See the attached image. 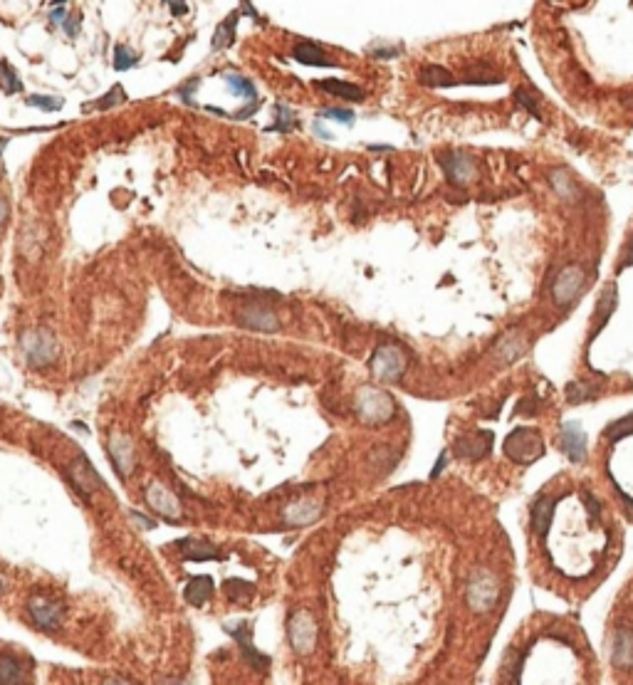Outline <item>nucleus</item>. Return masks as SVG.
Listing matches in <instances>:
<instances>
[{"label": "nucleus", "mask_w": 633, "mask_h": 685, "mask_svg": "<svg viewBox=\"0 0 633 685\" xmlns=\"http://www.w3.org/2000/svg\"><path fill=\"white\" fill-rule=\"evenodd\" d=\"M23 351H25V356H28L30 364H35V367H48V364L55 361V356H57V342H55V337L50 331L35 329L23 337Z\"/></svg>", "instance_id": "1"}, {"label": "nucleus", "mask_w": 633, "mask_h": 685, "mask_svg": "<svg viewBox=\"0 0 633 685\" xmlns=\"http://www.w3.org/2000/svg\"><path fill=\"white\" fill-rule=\"evenodd\" d=\"M28 614L32 616L35 626L42 628V631H55L62 624V616H65V608L59 606L57 601H50L45 597H32L28 601Z\"/></svg>", "instance_id": "2"}, {"label": "nucleus", "mask_w": 633, "mask_h": 685, "mask_svg": "<svg viewBox=\"0 0 633 685\" xmlns=\"http://www.w3.org/2000/svg\"><path fill=\"white\" fill-rule=\"evenodd\" d=\"M512 445H520V450H512V453H509L512 461H527V463L537 461L539 455H542V450H545V443H542L539 433L525 431V428H520V431H515L507 438L505 448H512Z\"/></svg>", "instance_id": "3"}, {"label": "nucleus", "mask_w": 633, "mask_h": 685, "mask_svg": "<svg viewBox=\"0 0 633 685\" xmlns=\"http://www.w3.org/2000/svg\"><path fill=\"white\" fill-rule=\"evenodd\" d=\"M440 166H443L445 176L450 178L453 186L468 184L470 178L475 176V164L470 161V156L460 154V151H448V154L440 156Z\"/></svg>", "instance_id": "4"}, {"label": "nucleus", "mask_w": 633, "mask_h": 685, "mask_svg": "<svg viewBox=\"0 0 633 685\" xmlns=\"http://www.w3.org/2000/svg\"><path fill=\"white\" fill-rule=\"evenodd\" d=\"M146 502L161 514V517H166V520L176 522L178 517H181V505H178V500L171 495V492L166 490L164 485H159V483L148 485L146 488Z\"/></svg>", "instance_id": "5"}, {"label": "nucleus", "mask_w": 633, "mask_h": 685, "mask_svg": "<svg viewBox=\"0 0 633 685\" xmlns=\"http://www.w3.org/2000/svg\"><path fill=\"white\" fill-rule=\"evenodd\" d=\"M178 552L184 554V559H193V561H203V559H218L220 550L215 544H211L208 539H198V537H186L181 542H176Z\"/></svg>", "instance_id": "6"}, {"label": "nucleus", "mask_w": 633, "mask_h": 685, "mask_svg": "<svg viewBox=\"0 0 633 685\" xmlns=\"http://www.w3.org/2000/svg\"><path fill=\"white\" fill-rule=\"evenodd\" d=\"M290 641L300 653L312 648L314 644V624L309 619V614H297L290 621Z\"/></svg>", "instance_id": "7"}, {"label": "nucleus", "mask_w": 633, "mask_h": 685, "mask_svg": "<svg viewBox=\"0 0 633 685\" xmlns=\"http://www.w3.org/2000/svg\"><path fill=\"white\" fill-rule=\"evenodd\" d=\"M581 282H584V275H581L579 267H567V270L559 272V278L554 280L556 302H569L572 300V297L579 292Z\"/></svg>", "instance_id": "8"}, {"label": "nucleus", "mask_w": 633, "mask_h": 685, "mask_svg": "<svg viewBox=\"0 0 633 685\" xmlns=\"http://www.w3.org/2000/svg\"><path fill=\"white\" fill-rule=\"evenodd\" d=\"M109 455H112V463L117 467V473L121 478H126V473L134 465V450H131V443L124 436H114L112 443H109Z\"/></svg>", "instance_id": "9"}, {"label": "nucleus", "mask_w": 633, "mask_h": 685, "mask_svg": "<svg viewBox=\"0 0 633 685\" xmlns=\"http://www.w3.org/2000/svg\"><path fill=\"white\" fill-rule=\"evenodd\" d=\"M292 55H295V59L297 62H302V65H314V67L334 65V62H329V57L324 55V50H322L317 42H309V40H297Z\"/></svg>", "instance_id": "10"}, {"label": "nucleus", "mask_w": 633, "mask_h": 685, "mask_svg": "<svg viewBox=\"0 0 633 685\" xmlns=\"http://www.w3.org/2000/svg\"><path fill=\"white\" fill-rule=\"evenodd\" d=\"M184 597L191 606H203L208 599L213 597V579L206 577V574H203V577H193V579L188 581V586L184 589Z\"/></svg>", "instance_id": "11"}, {"label": "nucleus", "mask_w": 633, "mask_h": 685, "mask_svg": "<svg viewBox=\"0 0 633 685\" xmlns=\"http://www.w3.org/2000/svg\"><path fill=\"white\" fill-rule=\"evenodd\" d=\"M584 445H586V441H584V433L579 431V425L569 423L567 428H564V438H562L564 453H567L572 461H581V458H584Z\"/></svg>", "instance_id": "12"}, {"label": "nucleus", "mask_w": 633, "mask_h": 685, "mask_svg": "<svg viewBox=\"0 0 633 685\" xmlns=\"http://www.w3.org/2000/svg\"><path fill=\"white\" fill-rule=\"evenodd\" d=\"M25 680V670L20 661L10 653H0V685H15Z\"/></svg>", "instance_id": "13"}, {"label": "nucleus", "mask_w": 633, "mask_h": 685, "mask_svg": "<svg viewBox=\"0 0 633 685\" xmlns=\"http://www.w3.org/2000/svg\"><path fill=\"white\" fill-rule=\"evenodd\" d=\"M240 322L253 329H275L277 322H275V314L267 312V309H260V307H250L245 312H240Z\"/></svg>", "instance_id": "14"}, {"label": "nucleus", "mask_w": 633, "mask_h": 685, "mask_svg": "<svg viewBox=\"0 0 633 685\" xmlns=\"http://www.w3.org/2000/svg\"><path fill=\"white\" fill-rule=\"evenodd\" d=\"M320 89H324V92H329L334 97H344V99H354V102H359L364 97L361 87H356L351 82H342V79H322Z\"/></svg>", "instance_id": "15"}, {"label": "nucleus", "mask_w": 633, "mask_h": 685, "mask_svg": "<svg viewBox=\"0 0 633 685\" xmlns=\"http://www.w3.org/2000/svg\"><path fill=\"white\" fill-rule=\"evenodd\" d=\"M418 79H420V84H426V87H450V84H456L453 82V75H450V72L445 70V67H440V65L423 67L420 75H418Z\"/></svg>", "instance_id": "16"}, {"label": "nucleus", "mask_w": 633, "mask_h": 685, "mask_svg": "<svg viewBox=\"0 0 633 685\" xmlns=\"http://www.w3.org/2000/svg\"><path fill=\"white\" fill-rule=\"evenodd\" d=\"M237 18H240V12H233L231 18H225L223 23L218 25L213 35V50H223V48H231L233 40H235V25H237Z\"/></svg>", "instance_id": "17"}, {"label": "nucleus", "mask_w": 633, "mask_h": 685, "mask_svg": "<svg viewBox=\"0 0 633 685\" xmlns=\"http://www.w3.org/2000/svg\"><path fill=\"white\" fill-rule=\"evenodd\" d=\"M462 82L468 84H500V75L490 70L485 65H473L465 75H462Z\"/></svg>", "instance_id": "18"}, {"label": "nucleus", "mask_w": 633, "mask_h": 685, "mask_svg": "<svg viewBox=\"0 0 633 685\" xmlns=\"http://www.w3.org/2000/svg\"><path fill=\"white\" fill-rule=\"evenodd\" d=\"M0 84L6 89V95H15V92L23 89V82H20V77L15 75V70L8 65V59H0Z\"/></svg>", "instance_id": "19"}, {"label": "nucleus", "mask_w": 633, "mask_h": 685, "mask_svg": "<svg viewBox=\"0 0 633 685\" xmlns=\"http://www.w3.org/2000/svg\"><path fill=\"white\" fill-rule=\"evenodd\" d=\"M225 82H228V87L235 92V95H240V97H248V99H257V92H255V84L250 82V79H245V77H240V75H225Z\"/></svg>", "instance_id": "20"}, {"label": "nucleus", "mask_w": 633, "mask_h": 685, "mask_svg": "<svg viewBox=\"0 0 633 685\" xmlns=\"http://www.w3.org/2000/svg\"><path fill=\"white\" fill-rule=\"evenodd\" d=\"M137 62H139V57L131 52L126 45H117V48H114V67H117V70H121V72L131 70Z\"/></svg>", "instance_id": "21"}, {"label": "nucleus", "mask_w": 633, "mask_h": 685, "mask_svg": "<svg viewBox=\"0 0 633 685\" xmlns=\"http://www.w3.org/2000/svg\"><path fill=\"white\" fill-rule=\"evenodd\" d=\"M62 97H45V95H35L28 97V106H37V109H45V112H57L62 109Z\"/></svg>", "instance_id": "22"}, {"label": "nucleus", "mask_w": 633, "mask_h": 685, "mask_svg": "<svg viewBox=\"0 0 633 685\" xmlns=\"http://www.w3.org/2000/svg\"><path fill=\"white\" fill-rule=\"evenodd\" d=\"M223 589L231 599H243V597H250V594H253L255 586L248 584V581H240V579H228L223 584Z\"/></svg>", "instance_id": "23"}, {"label": "nucleus", "mask_w": 633, "mask_h": 685, "mask_svg": "<svg viewBox=\"0 0 633 685\" xmlns=\"http://www.w3.org/2000/svg\"><path fill=\"white\" fill-rule=\"evenodd\" d=\"M515 97H517V102H520V104L525 106L527 112L534 114V117L539 119V99L532 95V92H529V89H517Z\"/></svg>", "instance_id": "24"}, {"label": "nucleus", "mask_w": 633, "mask_h": 685, "mask_svg": "<svg viewBox=\"0 0 633 685\" xmlns=\"http://www.w3.org/2000/svg\"><path fill=\"white\" fill-rule=\"evenodd\" d=\"M552 186H554L564 198H574V189H572V181L567 178L564 171H554L552 173Z\"/></svg>", "instance_id": "25"}, {"label": "nucleus", "mask_w": 633, "mask_h": 685, "mask_svg": "<svg viewBox=\"0 0 633 685\" xmlns=\"http://www.w3.org/2000/svg\"><path fill=\"white\" fill-rule=\"evenodd\" d=\"M275 112H277V124L273 126V129H280V131H290L292 126H295V117H292V112L287 109L284 104H277L275 106Z\"/></svg>", "instance_id": "26"}, {"label": "nucleus", "mask_w": 633, "mask_h": 685, "mask_svg": "<svg viewBox=\"0 0 633 685\" xmlns=\"http://www.w3.org/2000/svg\"><path fill=\"white\" fill-rule=\"evenodd\" d=\"M124 99H126L124 89L117 84V87H112V92H109V95H104L99 102H97V106H99V109H109V106H117L119 102H124Z\"/></svg>", "instance_id": "27"}, {"label": "nucleus", "mask_w": 633, "mask_h": 685, "mask_svg": "<svg viewBox=\"0 0 633 685\" xmlns=\"http://www.w3.org/2000/svg\"><path fill=\"white\" fill-rule=\"evenodd\" d=\"M322 117L339 119V122H344V124H351L354 112H349V109H322Z\"/></svg>", "instance_id": "28"}, {"label": "nucleus", "mask_w": 633, "mask_h": 685, "mask_svg": "<svg viewBox=\"0 0 633 685\" xmlns=\"http://www.w3.org/2000/svg\"><path fill=\"white\" fill-rule=\"evenodd\" d=\"M62 28H65V32L70 37H77V32H79V18L75 15V18L65 20V23H62Z\"/></svg>", "instance_id": "29"}, {"label": "nucleus", "mask_w": 633, "mask_h": 685, "mask_svg": "<svg viewBox=\"0 0 633 685\" xmlns=\"http://www.w3.org/2000/svg\"><path fill=\"white\" fill-rule=\"evenodd\" d=\"M50 20H52L55 25H62V23H65V20H67V12H65V8H62V6H57V8H55V10L50 12Z\"/></svg>", "instance_id": "30"}, {"label": "nucleus", "mask_w": 633, "mask_h": 685, "mask_svg": "<svg viewBox=\"0 0 633 685\" xmlns=\"http://www.w3.org/2000/svg\"><path fill=\"white\" fill-rule=\"evenodd\" d=\"M131 517H134V522H137V525H142L144 530H151V527H156V522H148V520H146V514L131 512Z\"/></svg>", "instance_id": "31"}, {"label": "nucleus", "mask_w": 633, "mask_h": 685, "mask_svg": "<svg viewBox=\"0 0 633 685\" xmlns=\"http://www.w3.org/2000/svg\"><path fill=\"white\" fill-rule=\"evenodd\" d=\"M623 265H633V238L628 240L626 253H623Z\"/></svg>", "instance_id": "32"}, {"label": "nucleus", "mask_w": 633, "mask_h": 685, "mask_svg": "<svg viewBox=\"0 0 633 685\" xmlns=\"http://www.w3.org/2000/svg\"><path fill=\"white\" fill-rule=\"evenodd\" d=\"M398 52H401V50H389V48H384V50H373V55H376V57H393V55H398Z\"/></svg>", "instance_id": "33"}, {"label": "nucleus", "mask_w": 633, "mask_h": 685, "mask_svg": "<svg viewBox=\"0 0 633 685\" xmlns=\"http://www.w3.org/2000/svg\"><path fill=\"white\" fill-rule=\"evenodd\" d=\"M171 10H173V15H184L188 8L184 6V0H173V6H171Z\"/></svg>", "instance_id": "34"}, {"label": "nucleus", "mask_w": 633, "mask_h": 685, "mask_svg": "<svg viewBox=\"0 0 633 685\" xmlns=\"http://www.w3.org/2000/svg\"><path fill=\"white\" fill-rule=\"evenodd\" d=\"M55 6H62V3H67V0H52Z\"/></svg>", "instance_id": "35"}, {"label": "nucleus", "mask_w": 633, "mask_h": 685, "mask_svg": "<svg viewBox=\"0 0 633 685\" xmlns=\"http://www.w3.org/2000/svg\"><path fill=\"white\" fill-rule=\"evenodd\" d=\"M3 148H6V139H0V151H3Z\"/></svg>", "instance_id": "36"}, {"label": "nucleus", "mask_w": 633, "mask_h": 685, "mask_svg": "<svg viewBox=\"0 0 633 685\" xmlns=\"http://www.w3.org/2000/svg\"><path fill=\"white\" fill-rule=\"evenodd\" d=\"M0 589H3V581H0Z\"/></svg>", "instance_id": "37"}]
</instances>
